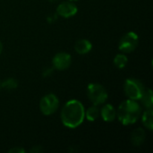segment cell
<instances>
[{"instance_id": "1", "label": "cell", "mask_w": 153, "mask_h": 153, "mask_svg": "<svg viewBox=\"0 0 153 153\" xmlns=\"http://www.w3.org/2000/svg\"><path fill=\"white\" fill-rule=\"evenodd\" d=\"M85 117L83 105L76 100L67 101L61 111V120L65 126L76 128L82 125Z\"/></svg>"}, {"instance_id": "2", "label": "cell", "mask_w": 153, "mask_h": 153, "mask_svg": "<svg viewBox=\"0 0 153 153\" xmlns=\"http://www.w3.org/2000/svg\"><path fill=\"white\" fill-rule=\"evenodd\" d=\"M141 106L136 100L128 99L122 102L117 110V117L124 126L134 124L141 115Z\"/></svg>"}, {"instance_id": "3", "label": "cell", "mask_w": 153, "mask_h": 153, "mask_svg": "<svg viewBox=\"0 0 153 153\" xmlns=\"http://www.w3.org/2000/svg\"><path fill=\"white\" fill-rule=\"evenodd\" d=\"M144 90L143 84L137 79L129 78L125 82V93L130 100H139Z\"/></svg>"}, {"instance_id": "4", "label": "cell", "mask_w": 153, "mask_h": 153, "mask_svg": "<svg viewBox=\"0 0 153 153\" xmlns=\"http://www.w3.org/2000/svg\"><path fill=\"white\" fill-rule=\"evenodd\" d=\"M88 97L93 105L99 106L106 102L108 100V92L101 84L90 83L88 85Z\"/></svg>"}, {"instance_id": "5", "label": "cell", "mask_w": 153, "mask_h": 153, "mask_svg": "<svg viewBox=\"0 0 153 153\" xmlns=\"http://www.w3.org/2000/svg\"><path fill=\"white\" fill-rule=\"evenodd\" d=\"M59 107V101L55 94H48L44 96L39 102V108L43 115L49 116L54 114Z\"/></svg>"}, {"instance_id": "6", "label": "cell", "mask_w": 153, "mask_h": 153, "mask_svg": "<svg viewBox=\"0 0 153 153\" xmlns=\"http://www.w3.org/2000/svg\"><path fill=\"white\" fill-rule=\"evenodd\" d=\"M138 43H139L138 35L134 31H130L125 34L121 38L119 41L118 48L120 51L124 53H130L137 48Z\"/></svg>"}, {"instance_id": "7", "label": "cell", "mask_w": 153, "mask_h": 153, "mask_svg": "<svg viewBox=\"0 0 153 153\" xmlns=\"http://www.w3.org/2000/svg\"><path fill=\"white\" fill-rule=\"evenodd\" d=\"M54 68L56 70H65L67 69L71 63H72V57L69 54L65 52L57 53L52 60Z\"/></svg>"}, {"instance_id": "8", "label": "cell", "mask_w": 153, "mask_h": 153, "mask_svg": "<svg viewBox=\"0 0 153 153\" xmlns=\"http://www.w3.org/2000/svg\"><path fill=\"white\" fill-rule=\"evenodd\" d=\"M77 11H78L77 6L74 4L65 2L58 4L56 8V14L64 18H69L75 15Z\"/></svg>"}, {"instance_id": "9", "label": "cell", "mask_w": 153, "mask_h": 153, "mask_svg": "<svg viewBox=\"0 0 153 153\" xmlns=\"http://www.w3.org/2000/svg\"><path fill=\"white\" fill-rule=\"evenodd\" d=\"M101 117L106 122H112L117 117V111L115 108L110 104H106L100 110Z\"/></svg>"}, {"instance_id": "10", "label": "cell", "mask_w": 153, "mask_h": 153, "mask_svg": "<svg viewBox=\"0 0 153 153\" xmlns=\"http://www.w3.org/2000/svg\"><path fill=\"white\" fill-rule=\"evenodd\" d=\"M92 48V45L91 43V41L82 39L76 41L75 45H74V49L75 51L80 54V55H85L87 53H89Z\"/></svg>"}, {"instance_id": "11", "label": "cell", "mask_w": 153, "mask_h": 153, "mask_svg": "<svg viewBox=\"0 0 153 153\" xmlns=\"http://www.w3.org/2000/svg\"><path fill=\"white\" fill-rule=\"evenodd\" d=\"M146 134L143 128H136L131 135V142L134 146H140L145 140Z\"/></svg>"}, {"instance_id": "12", "label": "cell", "mask_w": 153, "mask_h": 153, "mask_svg": "<svg viewBox=\"0 0 153 153\" xmlns=\"http://www.w3.org/2000/svg\"><path fill=\"white\" fill-rule=\"evenodd\" d=\"M140 100L142 101L143 105L146 108H152L153 107V96L152 91L151 89H145Z\"/></svg>"}, {"instance_id": "13", "label": "cell", "mask_w": 153, "mask_h": 153, "mask_svg": "<svg viewBox=\"0 0 153 153\" xmlns=\"http://www.w3.org/2000/svg\"><path fill=\"white\" fill-rule=\"evenodd\" d=\"M143 124L150 131L153 129V110L152 108H147L143 115Z\"/></svg>"}, {"instance_id": "14", "label": "cell", "mask_w": 153, "mask_h": 153, "mask_svg": "<svg viewBox=\"0 0 153 153\" xmlns=\"http://www.w3.org/2000/svg\"><path fill=\"white\" fill-rule=\"evenodd\" d=\"M100 110L98 108V106L93 105L92 107L89 108L85 111V117L87 118V120L93 122L98 119V117H100Z\"/></svg>"}, {"instance_id": "15", "label": "cell", "mask_w": 153, "mask_h": 153, "mask_svg": "<svg viewBox=\"0 0 153 153\" xmlns=\"http://www.w3.org/2000/svg\"><path fill=\"white\" fill-rule=\"evenodd\" d=\"M127 62H128V58L125 54H118L114 58V65L119 69L125 68L126 65H127Z\"/></svg>"}, {"instance_id": "16", "label": "cell", "mask_w": 153, "mask_h": 153, "mask_svg": "<svg viewBox=\"0 0 153 153\" xmlns=\"http://www.w3.org/2000/svg\"><path fill=\"white\" fill-rule=\"evenodd\" d=\"M17 87L18 82L13 78H8L1 83V88H4V90H14Z\"/></svg>"}, {"instance_id": "17", "label": "cell", "mask_w": 153, "mask_h": 153, "mask_svg": "<svg viewBox=\"0 0 153 153\" xmlns=\"http://www.w3.org/2000/svg\"><path fill=\"white\" fill-rule=\"evenodd\" d=\"M10 153H24L25 150L22 148H13L11 150H9Z\"/></svg>"}, {"instance_id": "18", "label": "cell", "mask_w": 153, "mask_h": 153, "mask_svg": "<svg viewBox=\"0 0 153 153\" xmlns=\"http://www.w3.org/2000/svg\"><path fill=\"white\" fill-rule=\"evenodd\" d=\"M42 148L40 146H34L32 149L30 150V152H42Z\"/></svg>"}, {"instance_id": "19", "label": "cell", "mask_w": 153, "mask_h": 153, "mask_svg": "<svg viewBox=\"0 0 153 153\" xmlns=\"http://www.w3.org/2000/svg\"><path fill=\"white\" fill-rule=\"evenodd\" d=\"M53 69L52 68H46V70L43 72V76H48L52 74Z\"/></svg>"}, {"instance_id": "20", "label": "cell", "mask_w": 153, "mask_h": 153, "mask_svg": "<svg viewBox=\"0 0 153 153\" xmlns=\"http://www.w3.org/2000/svg\"><path fill=\"white\" fill-rule=\"evenodd\" d=\"M2 51H3V43L0 40V54L2 53Z\"/></svg>"}, {"instance_id": "21", "label": "cell", "mask_w": 153, "mask_h": 153, "mask_svg": "<svg viewBox=\"0 0 153 153\" xmlns=\"http://www.w3.org/2000/svg\"><path fill=\"white\" fill-rule=\"evenodd\" d=\"M50 2H57L58 0H49Z\"/></svg>"}, {"instance_id": "22", "label": "cell", "mask_w": 153, "mask_h": 153, "mask_svg": "<svg viewBox=\"0 0 153 153\" xmlns=\"http://www.w3.org/2000/svg\"><path fill=\"white\" fill-rule=\"evenodd\" d=\"M70 1H77V0H70Z\"/></svg>"}, {"instance_id": "23", "label": "cell", "mask_w": 153, "mask_h": 153, "mask_svg": "<svg viewBox=\"0 0 153 153\" xmlns=\"http://www.w3.org/2000/svg\"><path fill=\"white\" fill-rule=\"evenodd\" d=\"M0 89H1V82H0Z\"/></svg>"}]
</instances>
